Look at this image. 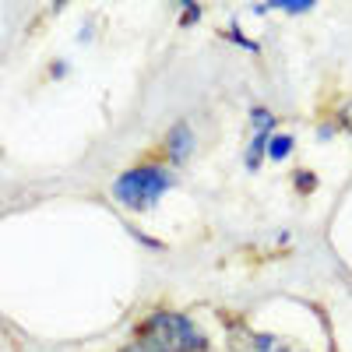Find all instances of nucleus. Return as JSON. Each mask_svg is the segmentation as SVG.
Returning a JSON list of instances; mask_svg holds the SVG:
<instances>
[{
  "instance_id": "nucleus-1",
  "label": "nucleus",
  "mask_w": 352,
  "mask_h": 352,
  "mask_svg": "<svg viewBox=\"0 0 352 352\" xmlns=\"http://www.w3.org/2000/svg\"><path fill=\"white\" fill-rule=\"evenodd\" d=\"M116 352H208V335L184 310L159 307L138 320L131 342H124Z\"/></svg>"
},
{
  "instance_id": "nucleus-2",
  "label": "nucleus",
  "mask_w": 352,
  "mask_h": 352,
  "mask_svg": "<svg viewBox=\"0 0 352 352\" xmlns=\"http://www.w3.org/2000/svg\"><path fill=\"white\" fill-rule=\"evenodd\" d=\"M173 184H176V173L162 159L138 162L113 180V201L127 212H152Z\"/></svg>"
},
{
  "instance_id": "nucleus-3",
  "label": "nucleus",
  "mask_w": 352,
  "mask_h": 352,
  "mask_svg": "<svg viewBox=\"0 0 352 352\" xmlns=\"http://www.w3.org/2000/svg\"><path fill=\"white\" fill-rule=\"evenodd\" d=\"M222 328H226V345L232 352H310L307 345L292 342V338L250 328L243 317H222Z\"/></svg>"
},
{
  "instance_id": "nucleus-4",
  "label": "nucleus",
  "mask_w": 352,
  "mask_h": 352,
  "mask_svg": "<svg viewBox=\"0 0 352 352\" xmlns=\"http://www.w3.org/2000/svg\"><path fill=\"white\" fill-rule=\"evenodd\" d=\"M272 134H275V113H272L268 106H254V109H250V141H247V152H243V166H247L250 173L261 169Z\"/></svg>"
},
{
  "instance_id": "nucleus-5",
  "label": "nucleus",
  "mask_w": 352,
  "mask_h": 352,
  "mask_svg": "<svg viewBox=\"0 0 352 352\" xmlns=\"http://www.w3.org/2000/svg\"><path fill=\"white\" fill-rule=\"evenodd\" d=\"M194 148H197V138H194V131H190V124H173L166 134H162V144H159V152H162V162L166 166H184L190 155H194Z\"/></svg>"
},
{
  "instance_id": "nucleus-6",
  "label": "nucleus",
  "mask_w": 352,
  "mask_h": 352,
  "mask_svg": "<svg viewBox=\"0 0 352 352\" xmlns=\"http://www.w3.org/2000/svg\"><path fill=\"white\" fill-rule=\"evenodd\" d=\"M292 134H282V131H275L272 134V141H268V152H264V159H272V162H285L289 155H292Z\"/></svg>"
},
{
  "instance_id": "nucleus-7",
  "label": "nucleus",
  "mask_w": 352,
  "mask_h": 352,
  "mask_svg": "<svg viewBox=\"0 0 352 352\" xmlns=\"http://www.w3.org/2000/svg\"><path fill=\"white\" fill-rule=\"evenodd\" d=\"M317 187V176L310 169H296V190H314Z\"/></svg>"
},
{
  "instance_id": "nucleus-8",
  "label": "nucleus",
  "mask_w": 352,
  "mask_h": 352,
  "mask_svg": "<svg viewBox=\"0 0 352 352\" xmlns=\"http://www.w3.org/2000/svg\"><path fill=\"white\" fill-rule=\"evenodd\" d=\"M335 127H338V131H349V134H352V102H349L345 109H338V113H335Z\"/></svg>"
},
{
  "instance_id": "nucleus-9",
  "label": "nucleus",
  "mask_w": 352,
  "mask_h": 352,
  "mask_svg": "<svg viewBox=\"0 0 352 352\" xmlns=\"http://www.w3.org/2000/svg\"><path fill=\"white\" fill-rule=\"evenodd\" d=\"M226 36H229V39H232V43H240V46H247V50H254V53H257V50H261V46H257V43H254V39H247V36H243V32H240V28H236V25H232V28H229V32H226Z\"/></svg>"
},
{
  "instance_id": "nucleus-10",
  "label": "nucleus",
  "mask_w": 352,
  "mask_h": 352,
  "mask_svg": "<svg viewBox=\"0 0 352 352\" xmlns=\"http://www.w3.org/2000/svg\"><path fill=\"white\" fill-rule=\"evenodd\" d=\"M194 21H201V8H197V4H184V14H180V25L187 28V25H194Z\"/></svg>"
}]
</instances>
